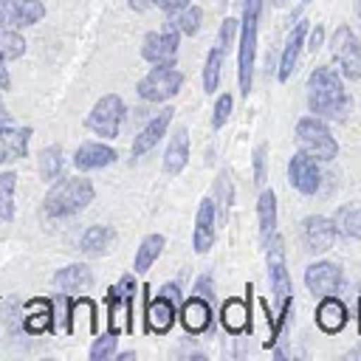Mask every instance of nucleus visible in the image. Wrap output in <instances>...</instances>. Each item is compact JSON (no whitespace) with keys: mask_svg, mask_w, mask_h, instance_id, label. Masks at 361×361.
Masks as SVG:
<instances>
[{"mask_svg":"<svg viewBox=\"0 0 361 361\" xmlns=\"http://www.w3.org/2000/svg\"><path fill=\"white\" fill-rule=\"evenodd\" d=\"M307 107L319 118H344L350 110V96L341 76L333 68H313L307 76Z\"/></svg>","mask_w":361,"mask_h":361,"instance_id":"obj_1","label":"nucleus"},{"mask_svg":"<svg viewBox=\"0 0 361 361\" xmlns=\"http://www.w3.org/2000/svg\"><path fill=\"white\" fill-rule=\"evenodd\" d=\"M96 197V186L90 178L85 175H73V178H56L51 183V189L45 192L42 200V212L51 220H65L79 214L82 209H87Z\"/></svg>","mask_w":361,"mask_h":361,"instance_id":"obj_2","label":"nucleus"},{"mask_svg":"<svg viewBox=\"0 0 361 361\" xmlns=\"http://www.w3.org/2000/svg\"><path fill=\"white\" fill-rule=\"evenodd\" d=\"M265 0H245L243 6V20H240V54H237V79H240V93L248 96L254 85V56H257V28H259V14H262Z\"/></svg>","mask_w":361,"mask_h":361,"instance_id":"obj_3","label":"nucleus"},{"mask_svg":"<svg viewBox=\"0 0 361 361\" xmlns=\"http://www.w3.org/2000/svg\"><path fill=\"white\" fill-rule=\"evenodd\" d=\"M124 116H127L124 99H121L118 93H104V96L90 107V113L85 116V127H87L93 135H99V138H104V141H113V138H118V133H121Z\"/></svg>","mask_w":361,"mask_h":361,"instance_id":"obj_4","label":"nucleus"},{"mask_svg":"<svg viewBox=\"0 0 361 361\" xmlns=\"http://www.w3.org/2000/svg\"><path fill=\"white\" fill-rule=\"evenodd\" d=\"M296 141H299V149L313 155L316 161H333L338 155V141L333 138L330 127L319 116H305L296 121Z\"/></svg>","mask_w":361,"mask_h":361,"instance_id":"obj_5","label":"nucleus"},{"mask_svg":"<svg viewBox=\"0 0 361 361\" xmlns=\"http://www.w3.org/2000/svg\"><path fill=\"white\" fill-rule=\"evenodd\" d=\"M183 87V73L175 65H152V71L147 76L138 79L135 93L144 102H169L172 96H178Z\"/></svg>","mask_w":361,"mask_h":361,"instance_id":"obj_6","label":"nucleus"},{"mask_svg":"<svg viewBox=\"0 0 361 361\" xmlns=\"http://www.w3.org/2000/svg\"><path fill=\"white\" fill-rule=\"evenodd\" d=\"M265 262H268V279H271V293L279 305H285L290 299V276H288V265H285V240L274 231L268 237L265 245Z\"/></svg>","mask_w":361,"mask_h":361,"instance_id":"obj_7","label":"nucleus"},{"mask_svg":"<svg viewBox=\"0 0 361 361\" xmlns=\"http://www.w3.org/2000/svg\"><path fill=\"white\" fill-rule=\"evenodd\" d=\"M330 51L338 59L344 79H361V39L353 34L350 25H338L333 31Z\"/></svg>","mask_w":361,"mask_h":361,"instance_id":"obj_8","label":"nucleus"},{"mask_svg":"<svg viewBox=\"0 0 361 361\" xmlns=\"http://www.w3.org/2000/svg\"><path fill=\"white\" fill-rule=\"evenodd\" d=\"M180 31H175L172 25H166L164 31H149L141 39V56L149 65H175L178 59V48H180Z\"/></svg>","mask_w":361,"mask_h":361,"instance_id":"obj_9","label":"nucleus"},{"mask_svg":"<svg viewBox=\"0 0 361 361\" xmlns=\"http://www.w3.org/2000/svg\"><path fill=\"white\" fill-rule=\"evenodd\" d=\"M141 293H144V330L147 333H158V336L169 333L172 324H175V319H178V305H172L161 293L155 299L147 296L149 293V285H144Z\"/></svg>","mask_w":361,"mask_h":361,"instance_id":"obj_10","label":"nucleus"},{"mask_svg":"<svg viewBox=\"0 0 361 361\" xmlns=\"http://www.w3.org/2000/svg\"><path fill=\"white\" fill-rule=\"evenodd\" d=\"M338 237V228H336V220L333 217H324V214H310L302 220V243L310 254H324L333 248Z\"/></svg>","mask_w":361,"mask_h":361,"instance_id":"obj_11","label":"nucleus"},{"mask_svg":"<svg viewBox=\"0 0 361 361\" xmlns=\"http://www.w3.org/2000/svg\"><path fill=\"white\" fill-rule=\"evenodd\" d=\"M288 183H290L299 195H316L319 186H322V172H319L316 158L299 149V152L288 161Z\"/></svg>","mask_w":361,"mask_h":361,"instance_id":"obj_12","label":"nucleus"},{"mask_svg":"<svg viewBox=\"0 0 361 361\" xmlns=\"http://www.w3.org/2000/svg\"><path fill=\"white\" fill-rule=\"evenodd\" d=\"M172 116H175V110L172 107H161L138 133H135V138H133V158H144L164 135H166V130H169V124H172Z\"/></svg>","mask_w":361,"mask_h":361,"instance_id":"obj_13","label":"nucleus"},{"mask_svg":"<svg viewBox=\"0 0 361 361\" xmlns=\"http://www.w3.org/2000/svg\"><path fill=\"white\" fill-rule=\"evenodd\" d=\"M305 285H307V290L313 296H330L341 285V268L336 262L319 259V262L305 268Z\"/></svg>","mask_w":361,"mask_h":361,"instance_id":"obj_14","label":"nucleus"},{"mask_svg":"<svg viewBox=\"0 0 361 361\" xmlns=\"http://www.w3.org/2000/svg\"><path fill=\"white\" fill-rule=\"evenodd\" d=\"M116 158H118L116 149H113L110 144H104V138H102V141H85V144H79L76 152H73V166H76L79 172H93V169L110 166Z\"/></svg>","mask_w":361,"mask_h":361,"instance_id":"obj_15","label":"nucleus"},{"mask_svg":"<svg viewBox=\"0 0 361 361\" xmlns=\"http://www.w3.org/2000/svg\"><path fill=\"white\" fill-rule=\"evenodd\" d=\"M214 223H217V212H214V197H203L195 214V231H192V248L197 254H206L214 245Z\"/></svg>","mask_w":361,"mask_h":361,"instance_id":"obj_16","label":"nucleus"},{"mask_svg":"<svg viewBox=\"0 0 361 361\" xmlns=\"http://www.w3.org/2000/svg\"><path fill=\"white\" fill-rule=\"evenodd\" d=\"M178 316H180V324H183L186 333L200 336V333H206L212 327V302L192 293L189 299H183Z\"/></svg>","mask_w":361,"mask_h":361,"instance_id":"obj_17","label":"nucleus"},{"mask_svg":"<svg viewBox=\"0 0 361 361\" xmlns=\"http://www.w3.org/2000/svg\"><path fill=\"white\" fill-rule=\"evenodd\" d=\"M31 135H34L31 127H11V124H3V127H0V166L25 158V155H28Z\"/></svg>","mask_w":361,"mask_h":361,"instance_id":"obj_18","label":"nucleus"},{"mask_svg":"<svg viewBox=\"0 0 361 361\" xmlns=\"http://www.w3.org/2000/svg\"><path fill=\"white\" fill-rule=\"evenodd\" d=\"M307 39V20H299L290 34H288V42L282 48V56H279V71H276V79L279 82H288L296 71V62H299V54H302V45Z\"/></svg>","mask_w":361,"mask_h":361,"instance_id":"obj_19","label":"nucleus"},{"mask_svg":"<svg viewBox=\"0 0 361 361\" xmlns=\"http://www.w3.org/2000/svg\"><path fill=\"white\" fill-rule=\"evenodd\" d=\"M54 316H56V313H54V302L37 296V299H31V302L25 305L23 327H25V333H31V336L51 333V330H54Z\"/></svg>","mask_w":361,"mask_h":361,"instance_id":"obj_20","label":"nucleus"},{"mask_svg":"<svg viewBox=\"0 0 361 361\" xmlns=\"http://www.w3.org/2000/svg\"><path fill=\"white\" fill-rule=\"evenodd\" d=\"M54 285L65 296H73V293H82V290H87L93 285V274H90V268L85 262H71V265H65V268H59L54 274Z\"/></svg>","mask_w":361,"mask_h":361,"instance_id":"obj_21","label":"nucleus"},{"mask_svg":"<svg viewBox=\"0 0 361 361\" xmlns=\"http://www.w3.org/2000/svg\"><path fill=\"white\" fill-rule=\"evenodd\" d=\"M220 324L231 336H240L245 330L251 333V305L243 302V299H237V296L226 299L223 307H220Z\"/></svg>","mask_w":361,"mask_h":361,"instance_id":"obj_22","label":"nucleus"},{"mask_svg":"<svg viewBox=\"0 0 361 361\" xmlns=\"http://www.w3.org/2000/svg\"><path fill=\"white\" fill-rule=\"evenodd\" d=\"M189 164V130L178 127L169 138V147L164 152V172L166 175H180Z\"/></svg>","mask_w":361,"mask_h":361,"instance_id":"obj_23","label":"nucleus"},{"mask_svg":"<svg viewBox=\"0 0 361 361\" xmlns=\"http://www.w3.org/2000/svg\"><path fill=\"white\" fill-rule=\"evenodd\" d=\"M316 324L324 330V333H338L344 330L347 324V305L341 299H336L333 293L330 296H322L319 307H316Z\"/></svg>","mask_w":361,"mask_h":361,"instance_id":"obj_24","label":"nucleus"},{"mask_svg":"<svg viewBox=\"0 0 361 361\" xmlns=\"http://www.w3.org/2000/svg\"><path fill=\"white\" fill-rule=\"evenodd\" d=\"M116 228L113 226H104V223H99V226H90V228H85V234H82V240H79V251L85 254V257H102V254H107V248L116 243Z\"/></svg>","mask_w":361,"mask_h":361,"instance_id":"obj_25","label":"nucleus"},{"mask_svg":"<svg viewBox=\"0 0 361 361\" xmlns=\"http://www.w3.org/2000/svg\"><path fill=\"white\" fill-rule=\"evenodd\" d=\"M164 245H166V237H164V234H147V237L138 243V248H135L133 271H135V274H147V271L152 268V262L161 257Z\"/></svg>","mask_w":361,"mask_h":361,"instance_id":"obj_26","label":"nucleus"},{"mask_svg":"<svg viewBox=\"0 0 361 361\" xmlns=\"http://www.w3.org/2000/svg\"><path fill=\"white\" fill-rule=\"evenodd\" d=\"M336 228L347 240H361V203H344L336 212Z\"/></svg>","mask_w":361,"mask_h":361,"instance_id":"obj_27","label":"nucleus"},{"mask_svg":"<svg viewBox=\"0 0 361 361\" xmlns=\"http://www.w3.org/2000/svg\"><path fill=\"white\" fill-rule=\"evenodd\" d=\"M62 166H65V155H62V147L59 144H51V147H42L39 149V158H37V169H39V178L54 183L59 175H62Z\"/></svg>","mask_w":361,"mask_h":361,"instance_id":"obj_28","label":"nucleus"},{"mask_svg":"<svg viewBox=\"0 0 361 361\" xmlns=\"http://www.w3.org/2000/svg\"><path fill=\"white\" fill-rule=\"evenodd\" d=\"M257 220H259V231L268 240L276 231V195L274 189H262L259 200H257Z\"/></svg>","mask_w":361,"mask_h":361,"instance_id":"obj_29","label":"nucleus"},{"mask_svg":"<svg viewBox=\"0 0 361 361\" xmlns=\"http://www.w3.org/2000/svg\"><path fill=\"white\" fill-rule=\"evenodd\" d=\"M11 14H14V28H28L45 17V6L39 0H11Z\"/></svg>","mask_w":361,"mask_h":361,"instance_id":"obj_30","label":"nucleus"},{"mask_svg":"<svg viewBox=\"0 0 361 361\" xmlns=\"http://www.w3.org/2000/svg\"><path fill=\"white\" fill-rule=\"evenodd\" d=\"M223 59H226V51H223V48H217V45L206 54V62H203V93H214V90L220 87Z\"/></svg>","mask_w":361,"mask_h":361,"instance_id":"obj_31","label":"nucleus"},{"mask_svg":"<svg viewBox=\"0 0 361 361\" xmlns=\"http://www.w3.org/2000/svg\"><path fill=\"white\" fill-rule=\"evenodd\" d=\"M14 189L17 172H0V226H8L14 220Z\"/></svg>","mask_w":361,"mask_h":361,"instance_id":"obj_32","label":"nucleus"},{"mask_svg":"<svg viewBox=\"0 0 361 361\" xmlns=\"http://www.w3.org/2000/svg\"><path fill=\"white\" fill-rule=\"evenodd\" d=\"M169 25H172L175 31H180L183 37H192V34H197L200 25H203V8H197V6L189 3L186 8H180V11L172 14Z\"/></svg>","mask_w":361,"mask_h":361,"instance_id":"obj_33","label":"nucleus"},{"mask_svg":"<svg viewBox=\"0 0 361 361\" xmlns=\"http://www.w3.org/2000/svg\"><path fill=\"white\" fill-rule=\"evenodd\" d=\"M23 54H25V39H23V34L14 31V28H0V56H3L6 62H14V59H20Z\"/></svg>","mask_w":361,"mask_h":361,"instance_id":"obj_34","label":"nucleus"},{"mask_svg":"<svg viewBox=\"0 0 361 361\" xmlns=\"http://www.w3.org/2000/svg\"><path fill=\"white\" fill-rule=\"evenodd\" d=\"M214 200L220 206V220H226L228 206L234 203V183H231V175L228 172H220L214 178Z\"/></svg>","mask_w":361,"mask_h":361,"instance_id":"obj_35","label":"nucleus"},{"mask_svg":"<svg viewBox=\"0 0 361 361\" xmlns=\"http://www.w3.org/2000/svg\"><path fill=\"white\" fill-rule=\"evenodd\" d=\"M116 344H118V333H104L90 344V361H104L116 355Z\"/></svg>","mask_w":361,"mask_h":361,"instance_id":"obj_36","label":"nucleus"},{"mask_svg":"<svg viewBox=\"0 0 361 361\" xmlns=\"http://www.w3.org/2000/svg\"><path fill=\"white\" fill-rule=\"evenodd\" d=\"M231 107H234V99H231V93H223V96H217V102H214V110H212V127H214V130H220V127L228 121V116H231Z\"/></svg>","mask_w":361,"mask_h":361,"instance_id":"obj_37","label":"nucleus"},{"mask_svg":"<svg viewBox=\"0 0 361 361\" xmlns=\"http://www.w3.org/2000/svg\"><path fill=\"white\" fill-rule=\"evenodd\" d=\"M237 28H240V20L226 17V20H223V25H220V34H217V48L228 51V48H231V42H234V37H237Z\"/></svg>","mask_w":361,"mask_h":361,"instance_id":"obj_38","label":"nucleus"},{"mask_svg":"<svg viewBox=\"0 0 361 361\" xmlns=\"http://www.w3.org/2000/svg\"><path fill=\"white\" fill-rule=\"evenodd\" d=\"M265 164H268V147L259 144V147L254 149V183H257V186L265 183Z\"/></svg>","mask_w":361,"mask_h":361,"instance_id":"obj_39","label":"nucleus"},{"mask_svg":"<svg viewBox=\"0 0 361 361\" xmlns=\"http://www.w3.org/2000/svg\"><path fill=\"white\" fill-rule=\"evenodd\" d=\"M192 293H195V296H203V299H209V302H214V279H212V274L197 276Z\"/></svg>","mask_w":361,"mask_h":361,"instance_id":"obj_40","label":"nucleus"},{"mask_svg":"<svg viewBox=\"0 0 361 361\" xmlns=\"http://www.w3.org/2000/svg\"><path fill=\"white\" fill-rule=\"evenodd\" d=\"M161 296H166L172 305H178V310H180V305H183V296H180V285L178 282H166V285H161V290H158Z\"/></svg>","mask_w":361,"mask_h":361,"instance_id":"obj_41","label":"nucleus"},{"mask_svg":"<svg viewBox=\"0 0 361 361\" xmlns=\"http://www.w3.org/2000/svg\"><path fill=\"white\" fill-rule=\"evenodd\" d=\"M192 0H155V6L161 8V11H166L169 17L175 14V11H180V8H186Z\"/></svg>","mask_w":361,"mask_h":361,"instance_id":"obj_42","label":"nucleus"},{"mask_svg":"<svg viewBox=\"0 0 361 361\" xmlns=\"http://www.w3.org/2000/svg\"><path fill=\"white\" fill-rule=\"evenodd\" d=\"M0 28H14V14H11V0H0Z\"/></svg>","mask_w":361,"mask_h":361,"instance_id":"obj_43","label":"nucleus"},{"mask_svg":"<svg viewBox=\"0 0 361 361\" xmlns=\"http://www.w3.org/2000/svg\"><path fill=\"white\" fill-rule=\"evenodd\" d=\"M324 45V28L322 25H316V28H310V37H307V48L310 51H319Z\"/></svg>","mask_w":361,"mask_h":361,"instance_id":"obj_44","label":"nucleus"},{"mask_svg":"<svg viewBox=\"0 0 361 361\" xmlns=\"http://www.w3.org/2000/svg\"><path fill=\"white\" fill-rule=\"evenodd\" d=\"M0 90H11V76H8V68H6L3 56H0Z\"/></svg>","mask_w":361,"mask_h":361,"instance_id":"obj_45","label":"nucleus"},{"mask_svg":"<svg viewBox=\"0 0 361 361\" xmlns=\"http://www.w3.org/2000/svg\"><path fill=\"white\" fill-rule=\"evenodd\" d=\"M127 6H130L133 11H138V14H141V11H147L149 6H155V0H127Z\"/></svg>","mask_w":361,"mask_h":361,"instance_id":"obj_46","label":"nucleus"},{"mask_svg":"<svg viewBox=\"0 0 361 361\" xmlns=\"http://www.w3.org/2000/svg\"><path fill=\"white\" fill-rule=\"evenodd\" d=\"M0 93H3V90H0ZM8 121H11V113L6 110V102H3V96H0V127L8 124Z\"/></svg>","mask_w":361,"mask_h":361,"instance_id":"obj_47","label":"nucleus"},{"mask_svg":"<svg viewBox=\"0 0 361 361\" xmlns=\"http://www.w3.org/2000/svg\"><path fill=\"white\" fill-rule=\"evenodd\" d=\"M344 358H361V344H358V347H353V350H350Z\"/></svg>","mask_w":361,"mask_h":361,"instance_id":"obj_48","label":"nucleus"},{"mask_svg":"<svg viewBox=\"0 0 361 361\" xmlns=\"http://www.w3.org/2000/svg\"><path fill=\"white\" fill-rule=\"evenodd\" d=\"M116 358H118V361H130V358H135V353H118Z\"/></svg>","mask_w":361,"mask_h":361,"instance_id":"obj_49","label":"nucleus"},{"mask_svg":"<svg viewBox=\"0 0 361 361\" xmlns=\"http://www.w3.org/2000/svg\"><path fill=\"white\" fill-rule=\"evenodd\" d=\"M358 333H361V302H358Z\"/></svg>","mask_w":361,"mask_h":361,"instance_id":"obj_50","label":"nucleus"},{"mask_svg":"<svg viewBox=\"0 0 361 361\" xmlns=\"http://www.w3.org/2000/svg\"><path fill=\"white\" fill-rule=\"evenodd\" d=\"M355 14L361 17V0H355Z\"/></svg>","mask_w":361,"mask_h":361,"instance_id":"obj_51","label":"nucleus"}]
</instances>
